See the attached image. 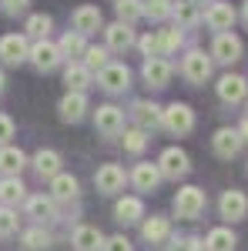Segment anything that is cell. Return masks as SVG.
I'll list each match as a JSON object with an SVG mask.
<instances>
[{
    "instance_id": "obj_1",
    "label": "cell",
    "mask_w": 248,
    "mask_h": 251,
    "mask_svg": "<svg viewBox=\"0 0 248 251\" xmlns=\"http://www.w3.org/2000/svg\"><path fill=\"white\" fill-rule=\"evenodd\" d=\"M205 208H208V198H205L201 188H194V184H188V188H181V191L174 194V214H178V218H185V221L201 218Z\"/></svg>"
},
{
    "instance_id": "obj_2",
    "label": "cell",
    "mask_w": 248,
    "mask_h": 251,
    "mask_svg": "<svg viewBox=\"0 0 248 251\" xmlns=\"http://www.w3.org/2000/svg\"><path fill=\"white\" fill-rule=\"evenodd\" d=\"M161 124L171 131V134H191V127H194V111H191L188 104H168L165 111H161Z\"/></svg>"
},
{
    "instance_id": "obj_3",
    "label": "cell",
    "mask_w": 248,
    "mask_h": 251,
    "mask_svg": "<svg viewBox=\"0 0 248 251\" xmlns=\"http://www.w3.org/2000/svg\"><path fill=\"white\" fill-rule=\"evenodd\" d=\"M158 171H161V177L178 181V177H185V174L191 171V161H188V154H185L181 148H165L161 157H158Z\"/></svg>"
},
{
    "instance_id": "obj_4",
    "label": "cell",
    "mask_w": 248,
    "mask_h": 251,
    "mask_svg": "<svg viewBox=\"0 0 248 251\" xmlns=\"http://www.w3.org/2000/svg\"><path fill=\"white\" fill-rule=\"evenodd\" d=\"M211 54H205V50H188L185 54V60H181V74L191 80V84H205V80L211 77Z\"/></svg>"
},
{
    "instance_id": "obj_5",
    "label": "cell",
    "mask_w": 248,
    "mask_h": 251,
    "mask_svg": "<svg viewBox=\"0 0 248 251\" xmlns=\"http://www.w3.org/2000/svg\"><path fill=\"white\" fill-rule=\"evenodd\" d=\"M215 91H218L221 104H242V100H248V80L242 74H221Z\"/></svg>"
},
{
    "instance_id": "obj_6",
    "label": "cell",
    "mask_w": 248,
    "mask_h": 251,
    "mask_svg": "<svg viewBox=\"0 0 248 251\" xmlns=\"http://www.w3.org/2000/svg\"><path fill=\"white\" fill-rule=\"evenodd\" d=\"M242 40L235 37V34H215V44H211V60H218V64H238L242 60Z\"/></svg>"
},
{
    "instance_id": "obj_7",
    "label": "cell",
    "mask_w": 248,
    "mask_h": 251,
    "mask_svg": "<svg viewBox=\"0 0 248 251\" xmlns=\"http://www.w3.org/2000/svg\"><path fill=\"white\" fill-rule=\"evenodd\" d=\"M235 20H238V14H235V7H231L228 0H215L205 10V24H208L211 30H218V34H228L231 27H235Z\"/></svg>"
},
{
    "instance_id": "obj_8",
    "label": "cell",
    "mask_w": 248,
    "mask_h": 251,
    "mask_svg": "<svg viewBox=\"0 0 248 251\" xmlns=\"http://www.w3.org/2000/svg\"><path fill=\"white\" fill-rule=\"evenodd\" d=\"M97 84H101L108 94L128 91V87H131V71H128V64H108V67L97 74Z\"/></svg>"
},
{
    "instance_id": "obj_9",
    "label": "cell",
    "mask_w": 248,
    "mask_h": 251,
    "mask_svg": "<svg viewBox=\"0 0 248 251\" xmlns=\"http://www.w3.org/2000/svg\"><path fill=\"white\" fill-rule=\"evenodd\" d=\"M242 134H238V127H218L215 131V137H211V151L218 157H225V161H231V157L242 151Z\"/></svg>"
},
{
    "instance_id": "obj_10",
    "label": "cell",
    "mask_w": 248,
    "mask_h": 251,
    "mask_svg": "<svg viewBox=\"0 0 248 251\" xmlns=\"http://www.w3.org/2000/svg\"><path fill=\"white\" fill-rule=\"evenodd\" d=\"M94 127L101 131V134L114 137L124 131V111L121 107H114V104H101L94 111Z\"/></svg>"
},
{
    "instance_id": "obj_11",
    "label": "cell",
    "mask_w": 248,
    "mask_h": 251,
    "mask_svg": "<svg viewBox=\"0 0 248 251\" xmlns=\"http://www.w3.org/2000/svg\"><path fill=\"white\" fill-rule=\"evenodd\" d=\"M27 60H30L37 71L47 74V71H54L64 57H60V47H57V44H51V40H37V44L30 47V57H27Z\"/></svg>"
},
{
    "instance_id": "obj_12",
    "label": "cell",
    "mask_w": 248,
    "mask_h": 251,
    "mask_svg": "<svg viewBox=\"0 0 248 251\" xmlns=\"http://www.w3.org/2000/svg\"><path fill=\"white\" fill-rule=\"evenodd\" d=\"M30 57V44L24 34H7V37H0V60L3 64H24V60Z\"/></svg>"
},
{
    "instance_id": "obj_13",
    "label": "cell",
    "mask_w": 248,
    "mask_h": 251,
    "mask_svg": "<svg viewBox=\"0 0 248 251\" xmlns=\"http://www.w3.org/2000/svg\"><path fill=\"white\" fill-rule=\"evenodd\" d=\"M124 168L121 164H101L97 168V174H94V188L101 194H117L121 188H124Z\"/></svg>"
},
{
    "instance_id": "obj_14",
    "label": "cell",
    "mask_w": 248,
    "mask_h": 251,
    "mask_svg": "<svg viewBox=\"0 0 248 251\" xmlns=\"http://www.w3.org/2000/svg\"><path fill=\"white\" fill-rule=\"evenodd\" d=\"M218 211L225 221H242L248 214V194L245 191H225L218 201Z\"/></svg>"
},
{
    "instance_id": "obj_15",
    "label": "cell",
    "mask_w": 248,
    "mask_h": 251,
    "mask_svg": "<svg viewBox=\"0 0 248 251\" xmlns=\"http://www.w3.org/2000/svg\"><path fill=\"white\" fill-rule=\"evenodd\" d=\"M161 111H165V107H158L154 100H134L131 104V117H134V124H138L141 131H154V127L161 124Z\"/></svg>"
},
{
    "instance_id": "obj_16",
    "label": "cell",
    "mask_w": 248,
    "mask_h": 251,
    "mask_svg": "<svg viewBox=\"0 0 248 251\" xmlns=\"http://www.w3.org/2000/svg\"><path fill=\"white\" fill-rule=\"evenodd\" d=\"M71 24H74V30L81 34V37H87V34H94V30H101V24H104V17H101V10H97V7H91V3H84V7H77L74 14H71Z\"/></svg>"
},
{
    "instance_id": "obj_17",
    "label": "cell",
    "mask_w": 248,
    "mask_h": 251,
    "mask_svg": "<svg viewBox=\"0 0 248 251\" xmlns=\"http://www.w3.org/2000/svg\"><path fill=\"white\" fill-rule=\"evenodd\" d=\"M141 77H144V84H148V87H168V80H171V64H168L165 57L144 60Z\"/></svg>"
},
{
    "instance_id": "obj_18",
    "label": "cell",
    "mask_w": 248,
    "mask_h": 251,
    "mask_svg": "<svg viewBox=\"0 0 248 251\" xmlns=\"http://www.w3.org/2000/svg\"><path fill=\"white\" fill-rule=\"evenodd\" d=\"M104 40H108V50H128V47H134V30L128 24L114 20L104 27Z\"/></svg>"
},
{
    "instance_id": "obj_19",
    "label": "cell",
    "mask_w": 248,
    "mask_h": 251,
    "mask_svg": "<svg viewBox=\"0 0 248 251\" xmlns=\"http://www.w3.org/2000/svg\"><path fill=\"white\" fill-rule=\"evenodd\" d=\"M141 238H144L148 245H165V241L171 238V221H168V218H161V214L148 218V221L141 225Z\"/></svg>"
},
{
    "instance_id": "obj_20",
    "label": "cell",
    "mask_w": 248,
    "mask_h": 251,
    "mask_svg": "<svg viewBox=\"0 0 248 251\" xmlns=\"http://www.w3.org/2000/svg\"><path fill=\"white\" fill-rule=\"evenodd\" d=\"M64 84H67L71 94H84V91L91 87V71H87L81 60H71V64L64 67Z\"/></svg>"
},
{
    "instance_id": "obj_21",
    "label": "cell",
    "mask_w": 248,
    "mask_h": 251,
    "mask_svg": "<svg viewBox=\"0 0 248 251\" xmlns=\"http://www.w3.org/2000/svg\"><path fill=\"white\" fill-rule=\"evenodd\" d=\"M71 245H74L77 251H101L104 248V234L97 231L94 225H81V228H74Z\"/></svg>"
},
{
    "instance_id": "obj_22",
    "label": "cell",
    "mask_w": 248,
    "mask_h": 251,
    "mask_svg": "<svg viewBox=\"0 0 248 251\" xmlns=\"http://www.w3.org/2000/svg\"><path fill=\"white\" fill-rule=\"evenodd\" d=\"M131 181H134V188L138 191H154L158 184H161V171H158V164H134V171H131Z\"/></svg>"
},
{
    "instance_id": "obj_23",
    "label": "cell",
    "mask_w": 248,
    "mask_h": 251,
    "mask_svg": "<svg viewBox=\"0 0 248 251\" xmlns=\"http://www.w3.org/2000/svg\"><path fill=\"white\" fill-rule=\"evenodd\" d=\"M57 111H60V121H71V124H74V121H81L84 111H87V97H84V94H71V91H67V94L60 97Z\"/></svg>"
},
{
    "instance_id": "obj_24",
    "label": "cell",
    "mask_w": 248,
    "mask_h": 251,
    "mask_svg": "<svg viewBox=\"0 0 248 251\" xmlns=\"http://www.w3.org/2000/svg\"><path fill=\"white\" fill-rule=\"evenodd\" d=\"M34 171L40 174V177H57L60 174V154L57 151H51V148H40L37 154H34Z\"/></svg>"
},
{
    "instance_id": "obj_25",
    "label": "cell",
    "mask_w": 248,
    "mask_h": 251,
    "mask_svg": "<svg viewBox=\"0 0 248 251\" xmlns=\"http://www.w3.org/2000/svg\"><path fill=\"white\" fill-rule=\"evenodd\" d=\"M114 218L121 225H134V221H141L144 218V204H141V198H121L114 204Z\"/></svg>"
},
{
    "instance_id": "obj_26",
    "label": "cell",
    "mask_w": 248,
    "mask_h": 251,
    "mask_svg": "<svg viewBox=\"0 0 248 251\" xmlns=\"http://www.w3.org/2000/svg\"><path fill=\"white\" fill-rule=\"evenodd\" d=\"M24 164H27V154L20 151V148H0V171L7 174V177H17L24 171Z\"/></svg>"
},
{
    "instance_id": "obj_27",
    "label": "cell",
    "mask_w": 248,
    "mask_h": 251,
    "mask_svg": "<svg viewBox=\"0 0 248 251\" xmlns=\"http://www.w3.org/2000/svg\"><path fill=\"white\" fill-rule=\"evenodd\" d=\"M238 248V238L231 228H211L205 238V251H235Z\"/></svg>"
},
{
    "instance_id": "obj_28",
    "label": "cell",
    "mask_w": 248,
    "mask_h": 251,
    "mask_svg": "<svg viewBox=\"0 0 248 251\" xmlns=\"http://www.w3.org/2000/svg\"><path fill=\"white\" fill-rule=\"evenodd\" d=\"M81 194V184H77L74 174H57L54 181H51V198H57V201H71Z\"/></svg>"
},
{
    "instance_id": "obj_29",
    "label": "cell",
    "mask_w": 248,
    "mask_h": 251,
    "mask_svg": "<svg viewBox=\"0 0 248 251\" xmlns=\"http://www.w3.org/2000/svg\"><path fill=\"white\" fill-rule=\"evenodd\" d=\"M171 17H174V24H178V30H191V27L201 20V10H198V3L185 0V3H174Z\"/></svg>"
},
{
    "instance_id": "obj_30",
    "label": "cell",
    "mask_w": 248,
    "mask_h": 251,
    "mask_svg": "<svg viewBox=\"0 0 248 251\" xmlns=\"http://www.w3.org/2000/svg\"><path fill=\"white\" fill-rule=\"evenodd\" d=\"M27 214L44 225V221H51L54 218V198H44V194H34V198H27Z\"/></svg>"
},
{
    "instance_id": "obj_31",
    "label": "cell",
    "mask_w": 248,
    "mask_h": 251,
    "mask_svg": "<svg viewBox=\"0 0 248 251\" xmlns=\"http://www.w3.org/2000/svg\"><path fill=\"white\" fill-rule=\"evenodd\" d=\"M24 184H20V177H3L0 181V201H3V208H14L17 201H24Z\"/></svg>"
},
{
    "instance_id": "obj_32",
    "label": "cell",
    "mask_w": 248,
    "mask_h": 251,
    "mask_svg": "<svg viewBox=\"0 0 248 251\" xmlns=\"http://www.w3.org/2000/svg\"><path fill=\"white\" fill-rule=\"evenodd\" d=\"M114 10H117V20L131 27L134 20H141V17H144V0H117V3H114Z\"/></svg>"
},
{
    "instance_id": "obj_33",
    "label": "cell",
    "mask_w": 248,
    "mask_h": 251,
    "mask_svg": "<svg viewBox=\"0 0 248 251\" xmlns=\"http://www.w3.org/2000/svg\"><path fill=\"white\" fill-rule=\"evenodd\" d=\"M57 47H60V57H67V60H71V57H84V54H87V40L81 37L77 30H74V34H64Z\"/></svg>"
},
{
    "instance_id": "obj_34",
    "label": "cell",
    "mask_w": 248,
    "mask_h": 251,
    "mask_svg": "<svg viewBox=\"0 0 248 251\" xmlns=\"http://www.w3.org/2000/svg\"><path fill=\"white\" fill-rule=\"evenodd\" d=\"M81 64H84L91 74H94V71L101 74V71L111 64V60H108V47H87V54H84V60H81Z\"/></svg>"
},
{
    "instance_id": "obj_35",
    "label": "cell",
    "mask_w": 248,
    "mask_h": 251,
    "mask_svg": "<svg viewBox=\"0 0 248 251\" xmlns=\"http://www.w3.org/2000/svg\"><path fill=\"white\" fill-rule=\"evenodd\" d=\"M24 248L27 251H44V248H51V234L44 231V228H30V231H24Z\"/></svg>"
},
{
    "instance_id": "obj_36",
    "label": "cell",
    "mask_w": 248,
    "mask_h": 251,
    "mask_svg": "<svg viewBox=\"0 0 248 251\" xmlns=\"http://www.w3.org/2000/svg\"><path fill=\"white\" fill-rule=\"evenodd\" d=\"M51 24H54V20L47 17V14H30V17H27V34H30V37L47 40V34H51Z\"/></svg>"
},
{
    "instance_id": "obj_37",
    "label": "cell",
    "mask_w": 248,
    "mask_h": 251,
    "mask_svg": "<svg viewBox=\"0 0 248 251\" xmlns=\"http://www.w3.org/2000/svg\"><path fill=\"white\" fill-rule=\"evenodd\" d=\"M158 40H161V57H168V54H174V50L185 44V34H181L178 27H171V30H161Z\"/></svg>"
},
{
    "instance_id": "obj_38",
    "label": "cell",
    "mask_w": 248,
    "mask_h": 251,
    "mask_svg": "<svg viewBox=\"0 0 248 251\" xmlns=\"http://www.w3.org/2000/svg\"><path fill=\"white\" fill-rule=\"evenodd\" d=\"M148 148V131H141V127H131V131H124V151H131V154H141Z\"/></svg>"
},
{
    "instance_id": "obj_39",
    "label": "cell",
    "mask_w": 248,
    "mask_h": 251,
    "mask_svg": "<svg viewBox=\"0 0 248 251\" xmlns=\"http://www.w3.org/2000/svg\"><path fill=\"white\" fill-rule=\"evenodd\" d=\"M171 10H174L171 0H151V3H144V17H151V20L171 17Z\"/></svg>"
},
{
    "instance_id": "obj_40",
    "label": "cell",
    "mask_w": 248,
    "mask_h": 251,
    "mask_svg": "<svg viewBox=\"0 0 248 251\" xmlns=\"http://www.w3.org/2000/svg\"><path fill=\"white\" fill-rule=\"evenodd\" d=\"M17 231V211L14 208H0V238H10Z\"/></svg>"
},
{
    "instance_id": "obj_41",
    "label": "cell",
    "mask_w": 248,
    "mask_h": 251,
    "mask_svg": "<svg viewBox=\"0 0 248 251\" xmlns=\"http://www.w3.org/2000/svg\"><path fill=\"white\" fill-rule=\"evenodd\" d=\"M138 47H141V54L151 60V57H161V40H158V34H144V37L138 40Z\"/></svg>"
},
{
    "instance_id": "obj_42",
    "label": "cell",
    "mask_w": 248,
    "mask_h": 251,
    "mask_svg": "<svg viewBox=\"0 0 248 251\" xmlns=\"http://www.w3.org/2000/svg\"><path fill=\"white\" fill-rule=\"evenodd\" d=\"M101 251H134V248L124 234H111V238H104V248Z\"/></svg>"
},
{
    "instance_id": "obj_43",
    "label": "cell",
    "mask_w": 248,
    "mask_h": 251,
    "mask_svg": "<svg viewBox=\"0 0 248 251\" xmlns=\"http://www.w3.org/2000/svg\"><path fill=\"white\" fill-rule=\"evenodd\" d=\"M10 137H14V121H10L7 114H0V144L7 148V141H10Z\"/></svg>"
},
{
    "instance_id": "obj_44",
    "label": "cell",
    "mask_w": 248,
    "mask_h": 251,
    "mask_svg": "<svg viewBox=\"0 0 248 251\" xmlns=\"http://www.w3.org/2000/svg\"><path fill=\"white\" fill-rule=\"evenodd\" d=\"M0 3H3V10H7V14H24L30 0H0Z\"/></svg>"
},
{
    "instance_id": "obj_45",
    "label": "cell",
    "mask_w": 248,
    "mask_h": 251,
    "mask_svg": "<svg viewBox=\"0 0 248 251\" xmlns=\"http://www.w3.org/2000/svg\"><path fill=\"white\" fill-rule=\"evenodd\" d=\"M238 134H242V141H248V117L242 121V127H238Z\"/></svg>"
},
{
    "instance_id": "obj_46",
    "label": "cell",
    "mask_w": 248,
    "mask_h": 251,
    "mask_svg": "<svg viewBox=\"0 0 248 251\" xmlns=\"http://www.w3.org/2000/svg\"><path fill=\"white\" fill-rule=\"evenodd\" d=\"M242 20H245V24H248V0H245V3H242Z\"/></svg>"
},
{
    "instance_id": "obj_47",
    "label": "cell",
    "mask_w": 248,
    "mask_h": 251,
    "mask_svg": "<svg viewBox=\"0 0 248 251\" xmlns=\"http://www.w3.org/2000/svg\"><path fill=\"white\" fill-rule=\"evenodd\" d=\"M0 91H3V74H0Z\"/></svg>"
},
{
    "instance_id": "obj_48",
    "label": "cell",
    "mask_w": 248,
    "mask_h": 251,
    "mask_svg": "<svg viewBox=\"0 0 248 251\" xmlns=\"http://www.w3.org/2000/svg\"><path fill=\"white\" fill-rule=\"evenodd\" d=\"M174 3H185V0H174Z\"/></svg>"
},
{
    "instance_id": "obj_49",
    "label": "cell",
    "mask_w": 248,
    "mask_h": 251,
    "mask_svg": "<svg viewBox=\"0 0 248 251\" xmlns=\"http://www.w3.org/2000/svg\"><path fill=\"white\" fill-rule=\"evenodd\" d=\"M245 117H248V111H245Z\"/></svg>"
}]
</instances>
